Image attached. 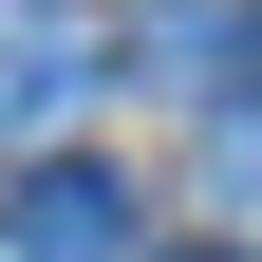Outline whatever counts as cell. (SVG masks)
Segmentation results:
<instances>
[{
  "mask_svg": "<svg viewBox=\"0 0 262 262\" xmlns=\"http://www.w3.org/2000/svg\"><path fill=\"white\" fill-rule=\"evenodd\" d=\"M19 262H113V225H131V187L113 169H75V150H56V169H19Z\"/></svg>",
  "mask_w": 262,
  "mask_h": 262,
  "instance_id": "6da1fadb",
  "label": "cell"
},
{
  "mask_svg": "<svg viewBox=\"0 0 262 262\" xmlns=\"http://www.w3.org/2000/svg\"><path fill=\"white\" fill-rule=\"evenodd\" d=\"M169 262H244V244H169Z\"/></svg>",
  "mask_w": 262,
  "mask_h": 262,
  "instance_id": "3957f363",
  "label": "cell"
},
{
  "mask_svg": "<svg viewBox=\"0 0 262 262\" xmlns=\"http://www.w3.org/2000/svg\"><path fill=\"white\" fill-rule=\"evenodd\" d=\"M225 206H262V113H225Z\"/></svg>",
  "mask_w": 262,
  "mask_h": 262,
  "instance_id": "7a4b0ae2",
  "label": "cell"
}]
</instances>
